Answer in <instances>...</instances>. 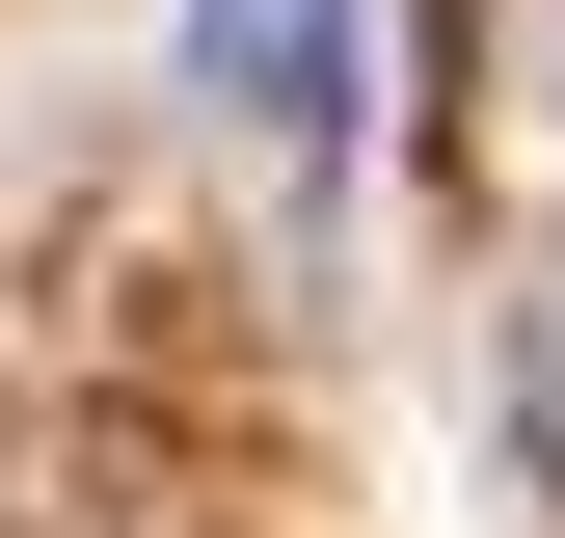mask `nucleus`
I'll return each mask as SVG.
<instances>
[{"mask_svg":"<svg viewBox=\"0 0 565 538\" xmlns=\"http://www.w3.org/2000/svg\"><path fill=\"white\" fill-rule=\"evenodd\" d=\"M484 404H512V458H539V512H565V243L512 269V351H484Z\"/></svg>","mask_w":565,"mask_h":538,"instance_id":"nucleus-3","label":"nucleus"},{"mask_svg":"<svg viewBox=\"0 0 565 538\" xmlns=\"http://www.w3.org/2000/svg\"><path fill=\"white\" fill-rule=\"evenodd\" d=\"M458 134H565V0H458Z\"/></svg>","mask_w":565,"mask_h":538,"instance_id":"nucleus-2","label":"nucleus"},{"mask_svg":"<svg viewBox=\"0 0 565 538\" xmlns=\"http://www.w3.org/2000/svg\"><path fill=\"white\" fill-rule=\"evenodd\" d=\"M189 82H216L243 134H323L350 108V0H189Z\"/></svg>","mask_w":565,"mask_h":538,"instance_id":"nucleus-1","label":"nucleus"}]
</instances>
